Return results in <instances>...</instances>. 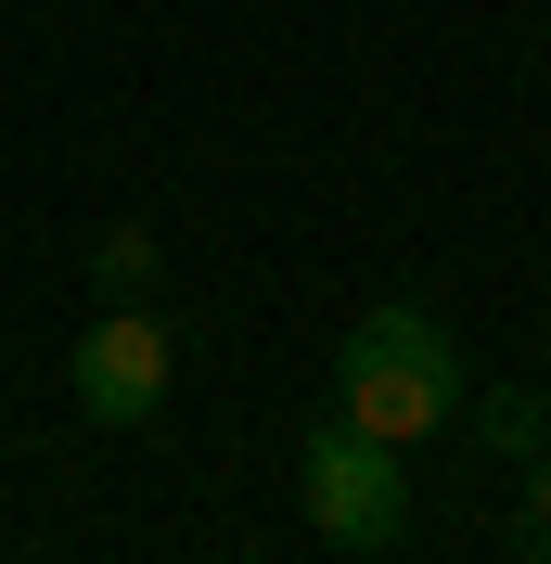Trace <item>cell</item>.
Instances as JSON below:
<instances>
[{"label": "cell", "mask_w": 551, "mask_h": 564, "mask_svg": "<svg viewBox=\"0 0 551 564\" xmlns=\"http://www.w3.org/2000/svg\"><path fill=\"white\" fill-rule=\"evenodd\" d=\"M334 411L372 423V436H449L462 423V347H449V321L411 308V295H385V308L346 321V359H334Z\"/></svg>", "instance_id": "1"}, {"label": "cell", "mask_w": 551, "mask_h": 564, "mask_svg": "<svg viewBox=\"0 0 551 564\" xmlns=\"http://www.w3.org/2000/svg\"><path fill=\"white\" fill-rule=\"evenodd\" d=\"M295 500H309V539L321 552H411V475H398V436L372 423H309V449H295Z\"/></svg>", "instance_id": "2"}, {"label": "cell", "mask_w": 551, "mask_h": 564, "mask_svg": "<svg viewBox=\"0 0 551 564\" xmlns=\"http://www.w3.org/2000/svg\"><path fill=\"white\" fill-rule=\"evenodd\" d=\"M168 372H180V359H168V321H154V308H104L90 334H77V359H65V398L129 436V423L168 411Z\"/></svg>", "instance_id": "3"}, {"label": "cell", "mask_w": 551, "mask_h": 564, "mask_svg": "<svg viewBox=\"0 0 551 564\" xmlns=\"http://www.w3.org/2000/svg\"><path fill=\"white\" fill-rule=\"evenodd\" d=\"M462 423H475V449L539 462L551 449V386H462Z\"/></svg>", "instance_id": "4"}, {"label": "cell", "mask_w": 551, "mask_h": 564, "mask_svg": "<svg viewBox=\"0 0 551 564\" xmlns=\"http://www.w3.org/2000/svg\"><path fill=\"white\" fill-rule=\"evenodd\" d=\"M90 282H104L116 308H154V282H168V245H154L141 218H116L104 245H90Z\"/></svg>", "instance_id": "5"}, {"label": "cell", "mask_w": 551, "mask_h": 564, "mask_svg": "<svg viewBox=\"0 0 551 564\" xmlns=\"http://www.w3.org/2000/svg\"><path fill=\"white\" fill-rule=\"evenodd\" d=\"M514 552H526V564H551V449L526 462V488H514Z\"/></svg>", "instance_id": "6"}]
</instances>
